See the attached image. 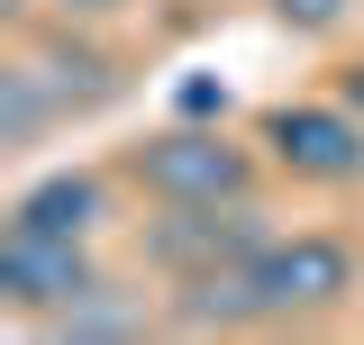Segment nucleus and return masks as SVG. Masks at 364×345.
Here are the masks:
<instances>
[{
	"instance_id": "1",
	"label": "nucleus",
	"mask_w": 364,
	"mask_h": 345,
	"mask_svg": "<svg viewBox=\"0 0 364 345\" xmlns=\"http://www.w3.org/2000/svg\"><path fill=\"white\" fill-rule=\"evenodd\" d=\"M246 291H255V327H310L328 309H346L355 291V246L328 227H273L264 246L246 255Z\"/></svg>"
},
{
	"instance_id": "2",
	"label": "nucleus",
	"mask_w": 364,
	"mask_h": 345,
	"mask_svg": "<svg viewBox=\"0 0 364 345\" xmlns=\"http://www.w3.org/2000/svg\"><path fill=\"white\" fill-rule=\"evenodd\" d=\"M255 164H264V155L237 146L228 119H173V128H155L128 155V182L155 209H182V200H246V191H255Z\"/></svg>"
},
{
	"instance_id": "3",
	"label": "nucleus",
	"mask_w": 364,
	"mask_h": 345,
	"mask_svg": "<svg viewBox=\"0 0 364 345\" xmlns=\"http://www.w3.org/2000/svg\"><path fill=\"white\" fill-rule=\"evenodd\" d=\"M255 146H264L273 172L310 182V191H346L364 182V119L346 100H282L255 119Z\"/></svg>"
},
{
	"instance_id": "4",
	"label": "nucleus",
	"mask_w": 364,
	"mask_h": 345,
	"mask_svg": "<svg viewBox=\"0 0 364 345\" xmlns=\"http://www.w3.org/2000/svg\"><path fill=\"white\" fill-rule=\"evenodd\" d=\"M264 236L273 227H264V209H255V191H246V200H182V209L146 218V263H155L164 282H191V273L246 263Z\"/></svg>"
},
{
	"instance_id": "5",
	"label": "nucleus",
	"mask_w": 364,
	"mask_h": 345,
	"mask_svg": "<svg viewBox=\"0 0 364 345\" xmlns=\"http://www.w3.org/2000/svg\"><path fill=\"white\" fill-rule=\"evenodd\" d=\"M100 291L91 236H37V227H0V309L55 327L64 309H82Z\"/></svg>"
},
{
	"instance_id": "6",
	"label": "nucleus",
	"mask_w": 364,
	"mask_h": 345,
	"mask_svg": "<svg viewBox=\"0 0 364 345\" xmlns=\"http://www.w3.org/2000/svg\"><path fill=\"white\" fill-rule=\"evenodd\" d=\"M9 227H37V236H100V227H109V172L55 164V172H37V182H18Z\"/></svg>"
},
{
	"instance_id": "7",
	"label": "nucleus",
	"mask_w": 364,
	"mask_h": 345,
	"mask_svg": "<svg viewBox=\"0 0 364 345\" xmlns=\"http://www.w3.org/2000/svg\"><path fill=\"white\" fill-rule=\"evenodd\" d=\"M55 119H73V109H64V91L46 82V64L37 55H9V64H0V146L18 155V146H37Z\"/></svg>"
},
{
	"instance_id": "8",
	"label": "nucleus",
	"mask_w": 364,
	"mask_h": 345,
	"mask_svg": "<svg viewBox=\"0 0 364 345\" xmlns=\"http://www.w3.org/2000/svg\"><path fill=\"white\" fill-rule=\"evenodd\" d=\"M37 64H46V82L64 91V109H91V100H109V91H119L109 55H100V45H82V37H55V45H37Z\"/></svg>"
},
{
	"instance_id": "9",
	"label": "nucleus",
	"mask_w": 364,
	"mask_h": 345,
	"mask_svg": "<svg viewBox=\"0 0 364 345\" xmlns=\"http://www.w3.org/2000/svg\"><path fill=\"white\" fill-rule=\"evenodd\" d=\"M273 28H291V37H337L346 18H355V0H264Z\"/></svg>"
},
{
	"instance_id": "10",
	"label": "nucleus",
	"mask_w": 364,
	"mask_h": 345,
	"mask_svg": "<svg viewBox=\"0 0 364 345\" xmlns=\"http://www.w3.org/2000/svg\"><path fill=\"white\" fill-rule=\"evenodd\" d=\"M173 119H228V82H210V73L173 82Z\"/></svg>"
},
{
	"instance_id": "11",
	"label": "nucleus",
	"mask_w": 364,
	"mask_h": 345,
	"mask_svg": "<svg viewBox=\"0 0 364 345\" xmlns=\"http://www.w3.org/2000/svg\"><path fill=\"white\" fill-rule=\"evenodd\" d=\"M64 28H91V18H119V9H136V0H46Z\"/></svg>"
},
{
	"instance_id": "12",
	"label": "nucleus",
	"mask_w": 364,
	"mask_h": 345,
	"mask_svg": "<svg viewBox=\"0 0 364 345\" xmlns=\"http://www.w3.org/2000/svg\"><path fill=\"white\" fill-rule=\"evenodd\" d=\"M337 100H346V109L364 119V55H355V64H337Z\"/></svg>"
}]
</instances>
